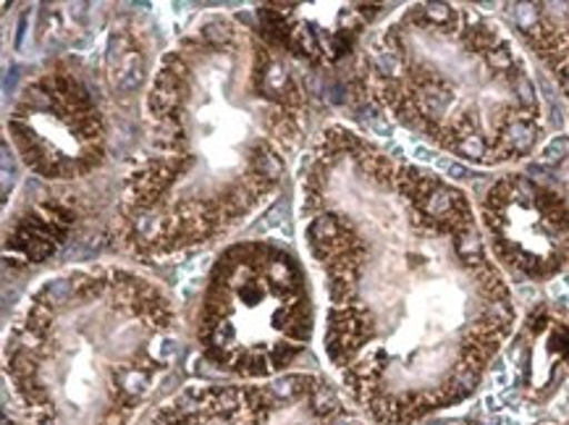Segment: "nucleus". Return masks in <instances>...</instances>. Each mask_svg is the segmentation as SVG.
<instances>
[{
	"instance_id": "nucleus-1",
	"label": "nucleus",
	"mask_w": 569,
	"mask_h": 425,
	"mask_svg": "<svg viewBox=\"0 0 569 425\" xmlns=\"http://www.w3.org/2000/svg\"><path fill=\"white\" fill-rule=\"evenodd\" d=\"M299 226L323 289V355L365 423L462 405L517 332L470 195L328 123L299 164Z\"/></svg>"
},
{
	"instance_id": "nucleus-2",
	"label": "nucleus",
	"mask_w": 569,
	"mask_h": 425,
	"mask_svg": "<svg viewBox=\"0 0 569 425\" xmlns=\"http://www.w3.org/2000/svg\"><path fill=\"white\" fill-rule=\"evenodd\" d=\"M111 224L131 258L216 245L281 192L312 102L291 56L233 13H206L163 50L140 108Z\"/></svg>"
},
{
	"instance_id": "nucleus-3",
	"label": "nucleus",
	"mask_w": 569,
	"mask_h": 425,
	"mask_svg": "<svg viewBox=\"0 0 569 425\" xmlns=\"http://www.w3.org/2000/svg\"><path fill=\"white\" fill-rule=\"evenodd\" d=\"M179 357V310L158 281L108 263L63 268L6 332V413L24 425H137Z\"/></svg>"
},
{
	"instance_id": "nucleus-4",
	"label": "nucleus",
	"mask_w": 569,
	"mask_h": 425,
	"mask_svg": "<svg viewBox=\"0 0 569 425\" xmlns=\"http://www.w3.org/2000/svg\"><path fill=\"white\" fill-rule=\"evenodd\" d=\"M357 77L376 111L462 164H520L546 137L522 50L476 6H405L365 40Z\"/></svg>"
},
{
	"instance_id": "nucleus-5",
	"label": "nucleus",
	"mask_w": 569,
	"mask_h": 425,
	"mask_svg": "<svg viewBox=\"0 0 569 425\" xmlns=\"http://www.w3.org/2000/svg\"><path fill=\"white\" fill-rule=\"evenodd\" d=\"M316 334L302 263L271 239L237 241L218 255L192 320L200 360L229 380L289 376Z\"/></svg>"
},
{
	"instance_id": "nucleus-6",
	"label": "nucleus",
	"mask_w": 569,
	"mask_h": 425,
	"mask_svg": "<svg viewBox=\"0 0 569 425\" xmlns=\"http://www.w3.org/2000/svg\"><path fill=\"white\" fill-rule=\"evenodd\" d=\"M116 90L106 61L58 58L21 87L13 100L9 142L27 171L50 185H74L100 174L119 148Z\"/></svg>"
},
{
	"instance_id": "nucleus-7",
	"label": "nucleus",
	"mask_w": 569,
	"mask_h": 425,
	"mask_svg": "<svg viewBox=\"0 0 569 425\" xmlns=\"http://www.w3.org/2000/svg\"><path fill=\"white\" fill-rule=\"evenodd\" d=\"M142 425H365L345 392L320 373L273 380L189 384Z\"/></svg>"
},
{
	"instance_id": "nucleus-8",
	"label": "nucleus",
	"mask_w": 569,
	"mask_h": 425,
	"mask_svg": "<svg viewBox=\"0 0 569 425\" xmlns=\"http://www.w3.org/2000/svg\"><path fill=\"white\" fill-rule=\"evenodd\" d=\"M488 250L501 270L551 281L569 266V197L551 181L507 174L480 202Z\"/></svg>"
},
{
	"instance_id": "nucleus-9",
	"label": "nucleus",
	"mask_w": 569,
	"mask_h": 425,
	"mask_svg": "<svg viewBox=\"0 0 569 425\" xmlns=\"http://www.w3.org/2000/svg\"><path fill=\"white\" fill-rule=\"evenodd\" d=\"M386 6L370 3H268L258 17L262 34L283 53L310 66L345 58Z\"/></svg>"
},
{
	"instance_id": "nucleus-10",
	"label": "nucleus",
	"mask_w": 569,
	"mask_h": 425,
	"mask_svg": "<svg viewBox=\"0 0 569 425\" xmlns=\"http://www.w3.org/2000/svg\"><path fill=\"white\" fill-rule=\"evenodd\" d=\"M517 386L530 405H541L569 378V313L536 307L515 334Z\"/></svg>"
},
{
	"instance_id": "nucleus-11",
	"label": "nucleus",
	"mask_w": 569,
	"mask_h": 425,
	"mask_svg": "<svg viewBox=\"0 0 569 425\" xmlns=\"http://www.w3.org/2000/svg\"><path fill=\"white\" fill-rule=\"evenodd\" d=\"M517 32L569 102V3L515 6Z\"/></svg>"
},
{
	"instance_id": "nucleus-12",
	"label": "nucleus",
	"mask_w": 569,
	"mask_h": 425,
	"mask_svg": "<svg viewBox=\"0 0 569 425\" xmlns=\"http://www.w3.org/2000/svg\"><path fill=\"white\" fill-rule=\"evenodd\" d=\"M3 425H24V423H19V421H17V417H13V415H9V413H6V415H3Z\"/></svg>"
},
{
	"instance_id": "nucleus-13",
	"label": "nucleus",
	"mask_w": 569,
	"mask_h": 425,
	"mask_svg": "<svg viewBox=\"0 0 569 425\" xmlns=\"http://www.w3.org/2000/svg\"><path fill=\"white\" fill-rule=\"evenodd\" d=\"M567 421H569V409H567Z\"/></svg>"
}]
</instances>
